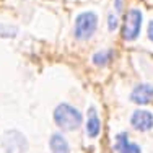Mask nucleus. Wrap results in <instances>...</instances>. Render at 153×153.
Wrapping results in <instances>:
<instances>
[{
	"label": "nucleus",
	"instance_id": "nucleus-1",
	"mask_svg": "<svg viewBox=\"0 0 153 153\" xmlns=\"http://www.w3.org/2000/svg\"><path fill=\"white\" fill-rule=\"evenodd\" d=\"M54 122L65 130H76L82 126V112L67 103L59 104L54 109Z\"/></svg>",
	"mask_w": 153,
	"mask_h": 153
},
{
	"label": "nucleus",
	"instance_id": "nucleus-2",
	"mask_svg": "<svg viewBox=\"0 0 153 153\" xmlns=\"http://www.w3.org/2000/svg\"><path fill=\"white\" fill-rule=\"evenodd\" d=\"M98 28V15L94 12H83L75 20V38L76 39H90Z\"/></svg>",
	"mask_w": 153,
	"mask_h": 153
},
{
	"label": "nucleus",
	"instance_id": "nucleus-3",
	"mask_svg": "<svg viewBox=\"0 0 153 153\" xmlns=\"http://www.w3.org/2000/svg\"><path fill=\"white\" fill-rule=\"evenodd\" d=\"M142 28V12L138 8H130L126 13L122 25V38L126 41H135Z\"/></svg>",
	"mask_w": 153,
	"mask_h": 153
},
{
	"label": "nucleus",
	"instance_id": "nucleus-4",
	"mask_svg": "<svg viewBox=\"0 0 153 153\" xmlns=\"http://www.w3.org/2000/svg\"><path fill=\"white\" fill-rule=\"evenodd\" d=\"M130 124L138 132H147L153 127V114L147 109H137L130 117Z\"/></svg>",
	"mask_w": 153,
	"mask_h": 153
},
{
	"label": "nucleus",
	"instance_id": "nucleus-5",
	"mask_svg": "<svg viewBox=\"0 0 153 153\" xmlns=\"http://www.w3.org/2000/svg\"><path fill=\"white\" fill-rule=\"evenodd\" d=\"M130 100L135 104H148L153 100V86L152 85H137L134 88Z\"/></svg>",
	"mask_w": 153,
	"mask_h": 153
},
{
	"label": "nucleus",
	"instance_id": "nucleus-6",
	"mask_svg": "<svg viewBox=\"0 0 153 153\" xmlns=\"http://www.w3.org/2000/svg\"><path fill=\"white\" fill-rule=\"evenodd\" d=\"M116 152L117 153H142L140 147L135 143H130L129 138H127V134L122 132L116 137Z\"/></svg>",
	"mask_w": 153,
	"mask_h": 153
},
{
	"label": "nucleus",
	"instance_id": "nucleus-7",
	"mask_svg": "<svg viewBox=\"0 0 153 153\" xmlns=\"http://www.w3.org/2000/svg\"><path fill=\"white\" fill-rule=\"evenodd\" d=\"M100 130H101V124H100V117L96 114V109L94 108H90L88 111V122H86V132L88 135L94 138L100 135Z\"/></svg>",
	"mask_w": 153,
	"mask_h": 153
},
{
	"label": "nucleus",
	"instance_id": "nucleus-8",
	"mask_svg": "<svg viewBox=\"0 0 153 153\" xmlns=\"http://www.w3.org/2000/svg\"><path fill=\"white\" fill-rule=\"evenodd\" d=\"M49 145H51V152L52 153H70V147H68L67 140L60 134H52Z\"/></svg>",
	"mask_w": 153,
	"mask_h": 153
},
{
	"label": "nucleus",
	"instance_id": "nucleus-9",
	"mask_svg": "<svg viewBox=\"0 0 153 153\" xmlns=\"http://www.w3.org/2000/svg\"><path fill=\"white\" fill-rule=\"evenodd\" d=\"M112 59V51H100V52H96L93 56V64L98 65V67H103V65H106L109 60Z\"/></svg>",
	"mask_w": 153,
	"mask_h": 153
},
{
	"label": "nucleus",
	"instance_id": "nucleus-10",
	"mask_svg": "<svg viewBox=\"0 0 153 153\" xmlns=\"http://www.w3.org/2000/svg\"><path fill=\"white\" fill-rule=\"evenodd\" d=\"M108 28H109V31H114L117 28V18H116V15L108 16Z\"/></svg>",
	"mask_w": 153,
	"mask_h": 153
},
{
	"label": "nucleus",
	"instance_id": "nucleus-11",
	"mask_svg": "<svg viewBox=\"0 0 153 153\" xmlns=\"http://www.w3.org/2000/svg\"><path fill=\"white\" fill-rule=\"evenodd\" d=\"M147 34H148V39L153 42V20L148 23V30H147Z\"/></svg>",
	"mask_w": 153,
	"mask_h": 153
},
{
	"label": "nucleus",
	"instance_id": "nucleus-12",
	"mask_svg": "<svg viewBox=\"0 0 153 153\" xmlns=\"http://www.w3.org/2000/svg\"><path fill=\"white\" fill-rule=\"evenodd\" d=\"M122 10V0H116V12H121Z\"/></svg>",
	"mask_w": 153,
	"mask_h": 153
}]
</instances>
